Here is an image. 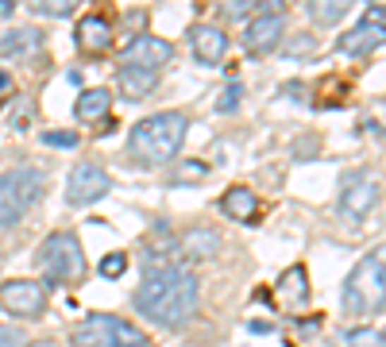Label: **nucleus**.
Listing matches in <instances>:
<instances>
[{"label":"nucleus","instance_id":"1","mask_svg":"<svg viewBox=\"0 0 386 347\" xmlns=\"http://www.w3.org/2000/svg\"><path fill=\"white\" fill-rule=\"evenodd\" d=\"M197 301H201V286L186 267H155L143 274L135 286V312L159 328H182L193 320Z\"/></svg>","mask_w":386,"mask_h":347},{"label":"nucleus","instance_id":"2","mask_svg":"<svg viewBox=\"0 0 386 347\" xmlns=\"http://www.w3.org/2000/svg\"><path fill=\"white\" fill-rule=\"evenodd\" d=\"M186 131H190V120L182 112H159V116H147L131 128L128 135V151L139 166H162L170 162L186 143Z\"/></svg>","mask_w":386,"mask_h":347},{"label":"nucleus","instance_id":"3","mask_svg":"<svg viewBox=\"0 0 386 347\" xmlns=\"http://www.w3.org/2000/svg\"><path fill=\"white\" fill-rule=\"evenodd\" d=\"M382 270H386V255L382 251H371L356 270H351L348 282H344V289H340L344 317L363 320V317H371V312L382 309Z\"/></svg>","mask_w":386,"mask_h":347},{"label":"nucleus","instance_id":"4","mask_svg":"<svg viewBox=\"0 0 386 347\" xmlns=\"http://www.w3.org/2000/svg\"><path fill=\"white\" fill-rule=\"evenodd\" d=\"M47 193L43 170L35 166H16L0 174V228H16Z\"/></svg>","mask_w":386,"mask_h":347},{"label":"nucleus","instance_id":"5","mask_svg":"<svg viewBox=\"0 0 386 347\" xmlns=\"http://www.w3.org/2000/svg\"><path fill=\"white\" fill-rule=\"evenodd\" d=\"M39 267H43L47 282L51 286H78L85 278V251H81L73 231H54L47 236V243L39 247Z\"/></svg>","mask_w":386,"mask_h":347},{"label":"nucleus","instance_id":"6","mask_svg":"<svg viewBox=\"0 0 386 347\" xmlns=\"http://www.w3.org/2000/svg\"><path fill=\"white\" fill-rule=\"evenodd\" d=\"M379 205V174L371 170H351L340 178V193H336V212L348 224H363Z\"/></svg>","mask_w":386,"mask_h":347},{"label":"nucleus","instance_id":"7","mask_svg":"<svg viewBox=\"0 0 386 347\" xmlns=\"http://www.w3.org/2000/svg\"><path fill=\"white\" fill-rule=\"evenodd\" d=\"M0 309L20 320H39L47 312V289L35 278H12L0 286Z\"/></svg>","mask_w":386,"mask_h":347},{"label":"nucleus","instance_id":"8","mask_svg":"<svg viewBox=\"0 0 386 347\" xmlns=\"http://www.w3.org/2000/svg\"><path fill=\"white\" fill-rule=\"evenodd\" d=\"M112 189V178L104 174L97 162H78L66 178V201L70 205H93L101 201L104 193Z\"/></svg>","mask_w":386,"mask_h":347},{"label":"nucleus","instance_id":"9","mask_svg":"<svg viewBox=\"0 0 386 347\" xmlns=\"http://www.w3.org/2000/svg\"><path fill=\"white\" fill-rule=\"evenodd\" d=\"M382 35H386L382 12H375V8H371L363 23H356L351 31H344V35L336 39V51L348 54V58H363V54H371L375 47H382Z\"/></svg>","mask_w":386,"mask_h":347},{"label":"nucleus","instance_id":"10","mask_svg":"<svg viewBox=\"0 0 386 347\" xmlns=\"http://www.w3.org/2000/svg\"><path fill=\"white\" fill-rule=\"evenodd\" d=\"M124 66H131V70H151L159 73V66H167L170 58H174V47L167 43V39H155V35H139L131 39V43L124 47Z\"/></svg>","mask_w":386,"mask_h":347},{"label":"nucleus","instance_id":"11","mask_svg":"<svg viewBox=\"0 0 386 347\" xmlns=\"http://www.w3.org/2000/svg\"><path fill=\"white\" fill-rule=\"evenodd\" d=\"M282 12H259L255 20L243 28V51L248 54H270L282 43Z\"/></svg>","mask_w":386,"mask_h":347},{"label":"nucleus","instance_id":"12","mask_svg":"<svg viewBox=\"0 0 386 347\" xmlns=\"http://www.w3.org/2000/svg\"><path fill=\"white\" fill-rule=\"evenodd\" d=\"M116 332L120 320L109 317V312H89L78 328H73V347H116Z\"/></svg>","mask_w":386,"mask_h":347},{"label":"nucleus","instance_id":"13","mask_svg":"<svg viewBox=\"0 0 386 347\" xmlns=\"http://www.w3.org/2000/svg\"><path fill=\"white\" fill-rule=\"evenodd\" d=\"M190 43H193L197 62H205V66H220L224 54H228V35H224V28H217V23H197Z\"/></svg>","mask_w":386,"mask_h":347},{"label":"nucleus","instance_id":"14","mask_svg":"<svg viewBox=\"0 0 386 347\" xmlns=\"http://www.w3.org/2000/svg\"><path fill=\"white\" fill-rule=\"evenodd\" d=\"M43 51V31L39 28H12L0 39V58L4 62H31Z\"/></svg>","mask_w":386,"mask_h":347},{"label":"nucleus","instance_id":"15","mask_svg":"<svg viewBox=\"0 0 386 347\" xmlns=\"http://www.w3.org/2000/svg\"><path fill=\"white\" fill-rule=\"evenodd\" d=\"M278 305L290 312L309 309V274L306 267H290L286 274H278Z\"/></svg>","mask_w":386,"mask_h":347},{"label":"nucleus","instance_id":"16","mask_svg":"<svg viewBox=\"0 0 386 347\" xmlns=\"http://www.w3.org/2000/svg\"><path fill=\"white\" fill-rule=\"evenodd\" d=\"M73 39L85 54H104L112 47V23L104 16H85V20L73 28Z\"/></svg>","mask_w":386,"mask_h":347},{"label":"nucleus","instance_id":"17","mask_svg":"<svg viewBox=\"0 0 386 347\" xmlns=\"http://www.w3.org/2000/svg\"><path fill=\"white\" fill-rule=\"evenodd\" d=\"M178 251H182V259L209 262V259H217V251H220V236L212 228H190L178 239Z\"/></svg>","mask_w":386,"mask_h":347},{"label":"nucleus","instance_id":"18","mask_svg":"<svg viewBox=\"0 0 386 347\" xmlns=\"http://www.w3.org/2000/svg\"><path fill=\"white\" fill-rule=\"evenodd\" d=\"M220 212H224L228 220H255V217H259V197H255V189L232 185L224 197H220Z\"/></svg>","mask_w":386,"mask_h":347},{"label":"nucleus","instance_id":"19","mask_svg":"<svg viewBox=\"0 0 386 347\" xmlns=\"http://www.w3.org/2000/svg\"><path fill=\"white\" fill-rule=\"evenodd\" d=\"M116 89L124 93V101H143V97H151V89H159V73L120 66V73H116Z\"/></svg>","mask_w":386,"mask_h":347},{"label":"nucleus","instance_id":"20","mask_svg":"<svg viewBox=\"0 0 386 347\" xmlns=\"http://www.w3.org/2000/svg\"><path fill=\"white\" fill-rule=\"evenodd\" d=\"M109 109H112V93L101 89V85H93V89H81L78 104H73V116L85 120V123H93V120H104Z\"/></svg>","mask_w":386,"mask_h":347},{"label":"nucleus","instance_id":"21","mask_svg":"<svg viewBox=\"0 0 386 347\" xmlns=\"http://www.w3.org/2000/svg\"><path fill=\"white\" fill-rule=\"evenodd\" d=\"M351 0H306V16L317 28H336V23L348 16Z\"/></svg>","mask_w":386,"mask_h":347},{"label":"nucleus","instance_id":"22","mask_svg":"<svg viewBox=\"0 0 386 347\" xmlns=\"http://www.w3.org/2000/svg\"><path fill=\"white\" fill-rule=\"evenodd\" d=\"M336 347H386L379 328H351V332H340Z\"/></svg>","mask_w":386,"mask_h":347},{"label":"nucleus","instance_id":"23","mask_svg":"<svg viewBox=\"0 0 386 347\" xmlns=\"http://www.w3.org/2000/svg\"><path fill=\"white\" fill-rule=\"evenodd\" d=\"M31 4H35V12H43V16H73L78 12L81 4H85V0H31Z\"/></svg>","mask_w":386,"mask_h":347},{"label":"nucleus","instance_id":"24","mask_svg":"<svg viewBox=\"0 0 386 347\" xmlns=\"http://www.w3.org/2000/svg\"><path fill=\"white\" fill-rule=\"evenodd\" d=\"M220 16H228V20H248L251 12L259 8V0H217Z\"/></svg>","mask_w":386,"mask_h":347},{"label":"nucleus","instance_id":"25","mask_svg":"<svg viewBox=\"0 0 386 347\" xmlns=\"http://www.w3.org/2000/svg\"><path fill=\"white\" fill-rule=\"evenodd\" d=\"M124 267H128V255L124 251H112V255H104V259H101L97 274H101V278H120V274H124Z\"/></svg>","mask_w":386,"mask_h":347},{"label":"nucleus","instance_id":"26","mask_svg":"<svg viewBox=\"0 0 386 347\" xmlns=\"http://www.w3.org/2000/svg\"><path fill=\"white\" fill-rule=\"evenodd\" d=\"M240 97H243V85H240V81L224 85V93H220V101H217V112H232L236 104H240Z\"/></svg>","mask_w":386,"mask_h":347},{"label":"nucleus","instance_id":"27","mask_svg":"<svg viewBox=\"0 0 386 347\" xmlns=\"http://www.w3.org/2000/svg\"><path fill=\"white\" fill-rule=\"evenodd\" d=\"M317 51V39L313 35H298L290 47H286V58H301V54H313Z\"/></svg>","mask_w":386,"mask_h":347},{"label":"nucleus","instance_id":"28","mask_svg":"<svg viewBox=\"0 0 386 347\" xmlns=\"http://www.w3.org/2000/svg\"><path fill=\"white\" fill-rule=\"evenodd\" d=\"M0 347H28V336L12 324H0Z\"/></svg>","mask_w":386,"mask_h":347},{"label":"nucleus","instance_id":"29","mask_svg":"<svg viewBox=\"0 0 386 347\" xmlns=\"http://www.w3.org/2000/svg\"><path fill=\"white\" fill-rule=\"evenodd\" d=\"M47 147H78V135L73 131H43Z\"/></svg>","mask_w":386,"mask_h":347},{"label":"nucleus","instance_id":"30","mask_svg":"<svg viewBox=\"0 0 386 347\" xmlns=\"http://www.w3.org/2000/svg\"><path fill=\"white\" fill-rule=\"evenodd\" d=\"M248 332H259V336H267V332H270V324H267V320H251V324H248Z\"/></svg>","mask_w":386,"mask_h":347},{"label":"nucleus","instance_id":"31","mask_svg":"<svg viewBox=\"0 0 386 347\" xmlns=\"http://www.w3.org/2000/svg\"><path fill=\"white\" fill-rule=\"evenodd\" d=\"M8 85H12V78H8L4 70H0V93H8Z\"/></svg>","mask_w":386,"mask_h":347},{"label":"nucleus","instance_id":"32","mask_svg":"<svg viewBox=\"0 0 386 347\" xmlns=\"http://www.w3.org/2000/svg\"><path fill=\"white\" fill-rule=\"evenodd\" d=\"M28 347H59L54 340H39V343H28Z\"/></svg>","mask_w":386,"mask_h":347},{"label":"nucleus","instance_id":"33","mask_svg":"<svg viewBox=\"0 0 386 347\" xmlns=\"http://www.w3.org/2000/svg\"><path fill=\"white\" fill-rule=\"evenodd\" d=\"M0 12H12V0H0Z\"/></svg>","mask_w":386,"mask_h":347},{"label":"nucleus","instance_id":"34","mask_svg":"<svg viewBox=\"0 0 386 347\" xmlns=\"http://www.w3.org/2000/svg\"><path fill=\"white\" fill-rule=\"evenodd\" d=\"M367 4H371V8H375V12H382V0H367Z\"/></svg>","mask_w":386,"mask_h":347},{"label":"nucleus","instance_id":"35","mask_svg":"<svg viewBox=\"0 0 386 347\" xmlns=\"http://www.w3.org/2000/svg\"><path fill=\"white\" fill-rule=\"evenodd\" d=\"M128 347H151V340H139V343H128Z\"/></svg>","mask_w":386,"mask_h":347}]
</instances>
